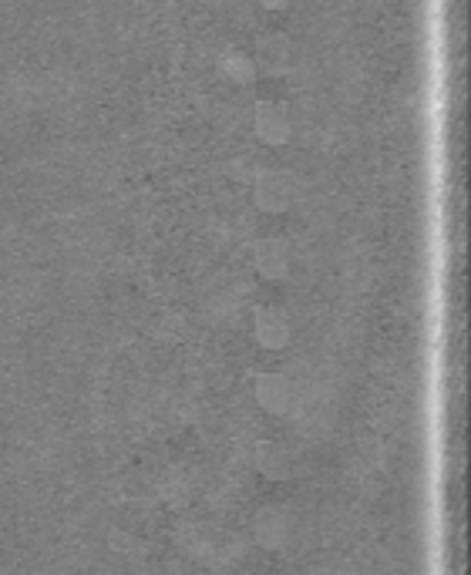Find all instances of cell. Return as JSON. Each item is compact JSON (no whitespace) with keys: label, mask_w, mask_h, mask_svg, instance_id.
<instances>
[{"label":"cell","mask_w":471,"mask_h":575,"mask_svg":"<svg viewBox=\"0 0 471 575\" xmlns=\"http://www.w3.org/2000/svg\"><path fill=\"white\" fill-rule=\"evenodd\" d=\"M290 61H293V44L286 34H263L260 41H256V51H253L256 71L280 78V74L290 71Z\"/></svg>","instance_id":"obj_1"},{"label":"cell","mask_w":471,"mask_h":575,"mask_svg":"<svg viewBox=\"0 0 471 575\" xmlns=\"http://www.w3.org/2000/svg\"><path fill=\"white\" fill-rule=\"evenodd\" d=\"M253 128H256V135H260V142H266V145H283L293 132L290 115H286V108L280 101H260L253 111Z\"/></svg>","instance_id":"obj_2"},{"label":"cell","mask_w":471,"mask_h":575,"mask_svg":"<svg viewBox=\"0 0 471 575\" xmlns=\"http://www.w3.org/2000/svg\"><path fill=\"white\" fill-rule=\"evenodd\" d=\"M223 68H226L229 78L239 81V85H246V81L256 74V68H253V58H249V54H243V51H226Z\"/></svg>","instance_id":"obj_4"},{"label":"cell","mask_w":471,"mask_h":575,"mask_svg":"<svg viewBox=\"0 0 471 575\" xmlns=\"http://www.w3.org/2000/svg\"><path fill=\"white\" fill-rule=\"evenodd\" d=\"M286 199H290V182H286V175L280 172H266L260 185H256V202H260L263 209H283Z\"/></svg>","instance_id":"obj_3"},{"label":"cell","mask_w":471,"mask_h":575,"mask_svg":"<svg viewBox=\"0 0 471 575\" xmlns=\"http://www.w3.org/2000/svg\"><path fill=\"white\" fill-rule=\"evenodd\" d=\"M260 4L266 7V11H283V7L290 4V0H260Z\"/></svg>","instance_id":"obj_5"}]
</instances>
